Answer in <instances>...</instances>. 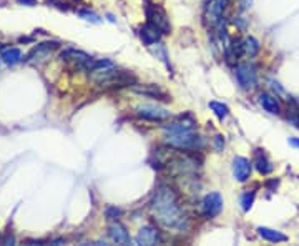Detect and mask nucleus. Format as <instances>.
Returning <instances> with one entry per match:
<instances>
[{
	"label": "nucleus",
	"mask_w": 299,
	"mask_h": 246,
	"mask_svg": "<svg viewBox=\"0 0 299 246\" xmlns=\"http://www.w3.org/2000/svg\"><path fill=\"white\" fill-rule=\"evenodd\" d=\"M137 115L140 118L148 120V121H164L172 116V113H170L168 110L156 107V105H140L137 108Z\"/></svg>",
	"instance_id": "6"
},
{
	"label": "nucleus",
	"mask_w": 299,
	"mask_h": 246,
	"mask_svg": "<svg viewBox=\"0 0 299 246\" xmlns=\"http://www.w3.org/2000/svg\"><path fill=\"white\" fill-rule=\"evenodd\" d=\"M233 175L238 181H246L251 175V162L245 157H236L233 160Z\"/></svg>",
	"instance_id": "9"
},
{
	"label": "nucleus",
	"mask_w": 299,
	"mask_h": 246,
	"mask_svg": "<svg viewBox=\"0 0 299 246\" xmlns=\"http://www.w3.org/2000/svg\"><path fill=\"white\" fill-rule=\"evenodd\" d=\"M133 91L142 94L145 97H150V98H156V100H170V97L164 94L161 88H158L156 85H135Z\"/></svg>",
	"instance_id": "14"
},
{
	"label": "nucleus",
	"mask_w": 299,
	"mask_h": 246,
	"mask_svg": "<svg viewBox=\"0 0 299 246\" xmlns=\"http://www.w3.org/2000/svg\"><path fill=\"white\" fill-rule=\"evenodd\" d=\"M108 235L117 244H130L131 243V238H130V235H128L126 228L121 223H118V221H113V223L110 225Z\"/></svg>",
	"instance_id": "11"
},
{
	"label": "nucleus",
	"mask_w": 299,
	"mask_h": 246,
	"mask_svg": "<svg viewBox=\"0 0 299 246\" xmlns=\"http://www.w3.org/2000/svg\"><path fill=\"white\" fill-rule=\"evenodd\" d=\"M210 108L213 110V113H215L219 120H224L229 115L228 105H224V103H221V102H210Z\"/></svg>",
	"instance_id": "19"
},
{
	"label": "nucleus",
	"mask_w": 299,
	"mask_h": 246,
	"mask_svg": "<svg viewBox=\"0 0 299 246\" xmlns=\"http://www.w3.org/2000/svg\"><path fill=\"white\" fill-rule=\"evenodd\" d=\"M253 201H254V193H245L241 196V208L243 211H249V208L253 206Z\"/></svg>",
	"instance_id": "21"
},
{
	"label": "nucleus",
	"mask_w": 299,
	"mask_h": 246,
	"mask_svg": "<svg viewBox=\"0 0 299 246\" xmlns=\"http://www.w3.org/2000/svg\"><path fill=\"white\" fill-rule=\"evenodd\" d=\"M224 4H226V0H210V4L206 5V9H205L206 23H210L211 27H215L221 22L223 12H224Z\"/></svg>",
	"instance_id": "7"
},
{
	"label": "nucleus",
	"mask_w": 299,
	"mask_h": 246,
	"mask_svg": "<svg viewBox=\"0 0 299 246\" xmlns=\"http://www.w3.org/2000/svg\"><path fill=\"white\" fill-rule=\"evenodd\" d=\"M223 210V198L219 193H210L201 200L200 211L205 218H215Z\"/></svg>",
	"instance_id": "5"
},
{
	"label": "nucleus",
	"mask_w": 299,
	"mask_h": 246,
	"mask_svg": "<svg viewBox=\"0 0 299 246\" xmlns=\"http://www.w3.org/2000/svg\"><path fill=\"white\" fill-rule=\"evenodd\" d=\"M62 58L65 60H73V62H78L82 67L87 65V62L90 60V57L85 52H78V50H73V48H70V50H65L62 53Z\"/></svg>",
	"instance_id": "18"
},
{
	"label": "nucleus",
	"mask_w": 299,
	"mask_h": 246,
	"mask_svg": "<svg viewBox=\"0 0 299 246\" xmlns=\"http://www.w3.org/2000/svg\"><path fill=\"white\" fill-rule=\"evenodd\" d=\"M254 165H256V170H258L261 175H270L273 171V165H271L270 160H268L264 150H256Z\"/></svg>",
	"instance_id": "16"
},
{
	"label": "nucleus",
	"mask_w": 299,
	"mask_h": 246,
	"mask_svg": "<svg viewBox=\"0 0 299 246\" xmlns=\"http://www.w3.org/2000/svg\"><path fill=\"white\" fill-rule=\"evenodd\" d=\"M258 102H259V105L263 107L264 112L271 113V115H279V113H281V105H279L278 98L274 95L263 91V94H259Z\"/></svg>",
	"instance_id": "12"
},
{
	"label": "nucleus",
	"mask_w": 299,
	"mask_h": 246,
	"mask_svg": "<svg viewBox=\"0 0 299 246\" xmlns=\"http://www.w3.org/2000/svg\"><path fill=\"white\" fill-rule=\"evenodd\" d=\"M2 58L5 64H9V65H14L17 64V62H20L22 58V52L18 50V48H9V50H5L2 53Z\"/></svg>",
	"instance_id": "20"
},
{
	"label": "nucleus",
	"mask_w": 299,
	"mask_h": 246,
	"mask_svg": "<svg viewBox=\"0 0 299 246\" xmlns=\"http://www.w3.org/2000/svg\"><path fill=\"white\" fill-rule=\"evenodd\" d=\"M196 127V120L191 115L180 116V120H176L172 125L164 127V132L168 133H178V132H193V128Z\"/></svg>",
	"instance_id": "10"
},
{
	"label": "nucleus",
	"mask_w": 299,
	"mask_h": 246,
	"mask_svg": "<svg viewBox=\"0 0 299 246\" xmlns=\"http://www.w3.org/2000/svg\"><path fill=\"white\" fill-rule=\"evenodd\" d=\"M78 15L83 17L85 20H88V22H93V23H100V17L93 14V12H87V10H82V12H78Z\"/></svg>",
	"instance_id": "23"
},
{
	"label": "nucleus",
	"mask_w": 299,
	"mask_h": 246,
	"mask_svg": "<svg viewBox=\"0 0 299 246\" xmlns=\"http://www.w3.org/2000/svg\"><path fill=\"white\" fill-rule=\"evenodd\" d=\"M240 48H241V55L251 58L259 52V44H258V40L253 39V37H248V39L240 42Z\"/></svg>",
	"instance_id": "17"
},
{
	"label": "nucleus",
	"mask_w": 299,
	"mask_h": 246,
	"mask_svg": "<svg viewBox=\"0 0 299 246\" xmlns=\"http://www.w3.org/2000/svg\"><path fill=\"white\" fill-rule=\"evenodd\" d=\"M258 235L263 239H266V241H270V243H284V241H288V236H286L284 233L278 231V230H273V228H266V226H259Z\"/></svg>",
	"instance_id": "15"
},
{
	"label": "nucleus",
	"mask_w": 299,
	"mask_h": 246,
	"mask_svg": "<svg viewBox=\"0 0 299 246\" xmlns=\"http://www.w3.org/2000/svg\"><path fill=\"white\" fill-rule=\"evenodd\" d=\"M20 4H25V5H35V0H18Z\"/></svg>",
	"instance_id": "26"
},
{
	"label": "nucleus",
	"mask_w": 299,
	"mask_h": 246,
	"mask_svg": "<svg viewBox=\"0 0 299 246\" xmlns=\"http://www.w3.org/2000/svg\"><path fill=\"white\" fill-rule=\"evenodd\" d=\"M120 214H121V210L117 206H108L107 211H105V217H107L108 221H117L120 218Z\"/></svg>",
	"instance_id": "22"
},
{
	"label": "nucleus",
	"mask_w": 299,
	"mask_h": 246,
	"mask_svg": "<svg viewBox=\"0 0 299 246\" xmlns=\"http://www.w3.org/2000/svg\"><path fill=\"white\" fill-rule=\"evenodd\" d=\"M161 34H163L161 30L158 28L156 25H153V23H150V22H146V25L142 27V30H140V37H142V40H143L145 45L156 44V42L160 40Z\"/></svg>",
	"instance_id": "13"
},
{
	"label": "nucleus",
	"mask_w": 299,
	"mask_h": 246,
	"mask_svg": "<svg viewBox=\"0 0 299 246\" xmlns=\"http://www.w3.org/2000/svg\"><path fill=\"white\" fill-rule=\"evenodd\" d=\"M223 145H224V140H223L221 135H218V137H216V150H218V151L221 150Z\"/></svg>",
	"instance_id": "24"
},
{
	"label": "nucleus",
	"mask_w": 299,
	"mask_h": 246,
	"mask_svg": "<svg viewBox=\"0 0 299 246\" xmlns=\"http://www.w3.org/2000/svg\"><path fill=\"white\" fill-rule=\"evenodd\" d=\"M236 80L243 90H253L258 82V73L253 64H240L236 67Z\"/></svg>",
	"instance_id": "4"
},
{
	"label": "nucleus",
	"mask_w": 299,
	"mask_h": 246,
	"mask_svg": "<svg viewBox=\"0 0 299 246\" xmlns=\"http://www.w3.org/2000/svg\"><path fill=\"white\" fill-rule=\"evenodd\" d=\"M289 145L294 146V148H299V138H289Z\"/></svg>",
	"instance_id": "25"
},
{
	"label": "nucleus",
	"mask_w": 299,
	"mask_h": 246,
	"mask_svg": "<svg viewBox=\"0 0 299 246\" xmlns=\"http://www.w3.org/2000/svg\"><path fill=\"white\" fill-rule=\"evenodd\" d=\"M145 14H146V18H148V22L156 25L163 34H168L170 30H172L167 12H164L161 7H158V5L148 2L146 4V7H145Z\"/></svg>",
	"instance_id": "3"
},
{
	"label": "nucleus",
	"mask_w": 299,
	"mask_h": 246,
	"mask_svg": "<svg viewBox=\"0 0 299 246\" xmlns=\"http://www.w3.org/2000/svg\"><path fill=\"white\" fill-rule=\"evenodd\" d=\"M167 143L178 150H200L203 146V140L193 132H178L170 133Z\"/></svg>",
	"instance_id": "2"
},
{
	"label": "nucleus",
	"mask_w": 299,
	"mask_h": 246,
	"mask_svg": "<svg viewBox=\"0 0 299 246\" xmlns=\"http://www.w3.org/2000/svg\"><path fill=\"white\" fill-rule=\"evenodd\" d=\"M137 244H143V246H153L161 241L160 231L155 226H143L142 230L138 231L137 235Z\"/></svg>",
	"instance_id": "8"
},
{
	"label": "nucleus",
	"mask_w": 299,
	"mask_h": 246,
	"mask_svg": "<svg viewBox=\"0 0 299 246\" xmlns=\"http://www.w3.org/2000/svg\"><path fill=\"white\" fill-rule=\"evenodd\" d=\"M150 213L156 225L164 230L185 231L188 228V220L178 203V195L168 184H160L155 190L150 201Z\"/></svg>",
	"instance_id": "1"
}]
</instances>
